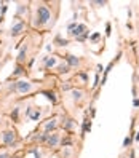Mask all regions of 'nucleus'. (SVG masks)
Masks as SVG:
<instances>
[{
    "instance_id": "nucleus-1",
    "label": "nucleus",
    "mask_w": 139,
    "mask_h": 158,
    "mask_svg": "<svg viewBox=\"0 0 139 158\" xmlns=\"http://www.w3.org/2000/svg\"><path fill=\"white\" fill-rule=\"evenodd\" d=\"M37 18L40 19L42 24H47V22L51 19V11L47 5H38L37 7Z\"/></svg>"
},
{
    "instance_id": "nucleus-2",
    "label": "nucleus",
    "mask_w": 139,
    "mask_h": 158,
    "mask_svg": "<svg viewBox=\"0 0 139 158\" xmlns=\"http://www.w3.org/2000/svg\"><path fill=\"white\" fill-rule=\"evenodd\" d=\"M32 89H34V85H32L31 82L21 80V82L16 83V91H18L19 94H27V93H31Z\"/></svg>"
},
{
    "instance_id": "nucleus-3",
    "label": "nucleus",
    "mask_w": 139,
    "mask_h": 158,
    "mask_svg": "<svg viewBox=\"0 0 139 158\" xmlns=\"http://www.w3.org/2000/svg\"><path fill=\"white\" fill-rule=\"evenodd\" d=\"M2 139H3L5 145H13L16 142V133L15 131H7V133H3Z\"/></svg>"
},
{
    "instance_id": "nucleus-4",
    "label": "nucleus",
    "mask_w": 139,
    "mask_h": 158,
    "mask_svg": "<svg viewBox=\"0 0 139 158\" xmlns=\"http://www.w3.org/2000/svg\"><path fill=\"white\" fill-rule=\"evenodd\" d=\"M23 31H24V22L23 21H18L11 26V35H18V34H21Z\"/></svg>"
},
{
    "instance_id": "nucleus-5",
    "label": "nucleus",
    "mask_w": 139,
    "mask_h": 158,
    "mask_svg": "<svg viewBox=\"0 0 139 158\" xmlns=\"http://www.w3.org/2000/svg\"><path fill=\"white\" fill-rule=\"evenodd\" d=\"M85 31H86V26L85 24H77V27L70 32V35H74L75 38H79V37L83 35V32H85Z\"/></svg>"
},
{
    "instance_id": "nucleus-6",
    "label": "nucleus",
    "mask_w": 139,
    "mask_h": 158,
    "mask_svg": "<svg viewBox=\"0 0 139 158\" xmlns=\"http://www.w3.org/2000/svg\"><path fill=\"white\" fill-rule=\"evenodd\" d=\"M45 142L50 145V147H56V145H58V142H59V136H58V134H48V137H47V140H45Z\"/></svg>"
},
{
    "instance_id": "nucleus-7",
    "label": "nucleus",
    "mask_w": 139,
    "mask_h": 158,
    "mask_svg": "<svg viewBox=\"0 0 139 158\" xmlns=\"http://www.w3.org/2000/svg\"><path fill=\"white\" fill-rule=\"evenodd\" d=\"M54 128H56V120H48V123L43 126V129H45L47 134H50V131H51V129H54Z\"/></svg>"
},
{
    "instance_id": "nucleus-8",
    "label": "nucleus",
    "mask_w": 139,
    "mask_h": 158,
    "mask_svg": "<svg viewBox=\"0 0 139 158\" xmlns=\"http://www.w3.org/2000/svg\"><path fill=\"white\" fill-rule=\"evenodd\" d=\"M66 61H67L69 66H79V59H77L75 56H67V58H66Z\"/></svg>"
},
{
    "instance_id": "nucleus-9",
    "label": "nucleus",
    "mask_w": 139,
    "mask_h": 158,
    "mask_svg": "<svg viewBox=\"0 0 139 158\" xmlns=\"http://www.w3.org/2000/svg\"><path fill=\"white\" fill-rule=\"evenodd\" d=\"M26 53H27V47H23V50L19 51V56H18V63H23L26 59Z\"/></svg>"
},
{
    "instance_id": "nucleus-10",
    "label": "nucleus",
    "mask_w": 139,
    "mask_h": 158,
    "mask_svg": "<svg viewBox=\"0 0 139 158\" xmlns=\"http://www.w3.org/2000/svg\"><path fill=\"white\" fill-rule=\"evenodd\" d=\"M54 64H56V59H54V58H51V59H47L45 67H47V69H50V67H53Z\"/></svg>"
},
{
    "instance_id": "nucleus-11",
    "label": "nucleus",
    "mask_w": 139,
    "mask_h": 158,
    "mask_svg": "<svg viewBox=\"0 0 139 158\" xmlns=\"http://www.w3.org/2000/svg\"><path fill=\"white\" fill-rule=\"evenodd\" d=\"M133 142V136H126L123 140V147H130V144Z\"/></svg>"
},
{
    "instance_id": "nucleus-12",
    "label": "nucleus",
    "mask_w": 139,
    "mask_h": 158,
    "mask_svg": "<svg viewBox=\"0 0 139 158\" xmlns=\"http://www.w3.org/2000/svg\"><path fill=\"white\" fill-rule=\"evenodd\" d=\"M64 128H66V129H72V128H74V120H66Z\"/></svg>"
},
{
    "instance_id": "nucleus-13",
    "label": "nucleus",
    "mask_w": 139,
    "mask_h": 158,
    "mask_svg": "<svg viewBox=\"0 0 139 158\" xmlns=\"http://www.w3.org/2000/svg\"><path fill=\"white\" fill-rule=\"evenodd\" d=\"M82 94H83V91H74V99L80 101L82 99Z\"/></svg>"
},
{
    "instance_id": "nucleus-14",
    "label": "nucleus",
    "mask_w": 139,
    "mask_h": 158,
    "mask_svg": "<svg viewBox=\"0 0 139 158\" xmlns=\"http://www.w3.org/2000/svg\"><path fill=\"white\" fill-rule=\"evenodd\" d=\"M105 35H110V22H107V24H105Z\"/></svg>"
},
{
    "instance_id": "nucleus-15",
    "label": "nucleus",
    "mask_w": 139,
    "mask_h": 158,
    "mask_svg": "<svg viewBox=\"0 0 139 158\" xmlns=\"http://www.w3.org/2000/svg\"><path fill=\"white\" fill-rule=\"evenodd\" d=\"M99 37H101V34H94V35H91V40H98Z\"/></svg>"
},
{
    "instance_id": "nucleus-16",
    "label": "nucleus",
    "mask_w": 139,
    "mask_h": 158,
    "mask_svg": "<svg viewBox=\"0 0 139 158\" xmlns=\"http://www.w3.org/2000/svg\"><path fill=\"white\" fill-rule=\"evenodd\" d=\"M133 105H134V107H139V99H137V98L134 99V102H133Z\"/></svg>"
},
{
    "instance_id": "nucleus-17",
    "label": "nucleus",
    "mask_w": 139,
    "mask_h": 158,
    "mask_svg": "<svg viewBox=\"0 0 139 158\" xmlns=\"http://www.w3.org/2000/svg\"><path fill=\"white\" fill-rule=\"evenodd\" d=\"M0 158H10V155L8 153H2V155H0Z\"/></svg>"
},
{
    "instance_id": "nucleus-18",
    "label": "nucleus",
    "mask_w": 139,
    "mask_h": 158,
    "mask_svg": "<svg viewBox=\"0 0 139 158\" xmlns=\"http://www.w3.org/2000/svg\"><path fill=\"white\" fill-rule=\"evenodd\" d=\"M130 158H134V152H131V155H130Z\"/></svg>"
},
{
    "instance_id": "nucleus-19",
    "label": "nucleus",
    "mask_w": 139,
    "mask_h": 158,
    "mask_svg": "<svg viewBox=\"0 0 139 158\" xmlns=\"http://www.w3.org/2000/svg\"><path fill=\"white\" fill-rule=\"evenodd\" d=\"M136 140H137V142H139V133L136 134Z\"/></svg>"
}]
</instances>
